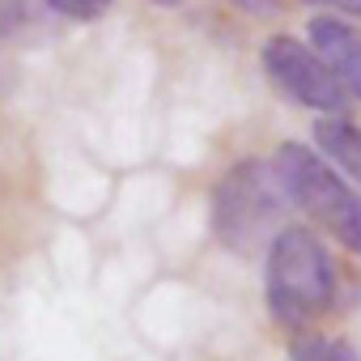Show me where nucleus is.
<instances>
[{
    "label": "nucleus",
    "mask_w": 361,
    "mask_h": 361,
    "mask_svg": "<svg viewBox=\"0 0 361 361\" xmlns=\"http://www.w3.org/2000/svg\"><path fill=\"white\" fill-rule=\"evenodd\" d=\"M340 298L336 264L310 226H285L264 251V306L285 331H310Z\"/></svg>",
    "instance_id": "obj_1"
},
{
    "label": "nucleus",
    "mask_w": 361,
    "mask_h": 361,
    "mask_svg": "<svg viewBox=\"0 0 361 361\" xmlns=\"http://www.w3.org/2000/svg\"><path fill=\"white\" fill-rule=\"evenodd\" d=\"M289 200L281 192V178L268 157H243L234 161L213 188V234L230 255H264L272 238L285 230Z\"/></svg>",
    "instance_id": "obj_2"
},
{
    "label": "nucleus",
    "mask_w": 361,
    "mask_h": 361,
    "mask_svg": "<svg viewBox=\"0 0 361 361\" xmlns=\"http://www.w3.org/2000/svg\"><path fill=\"white\" fill-rule=\"evenodd\" d=\"M289 209H298L310 226H319L327 238H336L348 255H361V192L340 178L310 145L285 140L276 145V157H268Z\"/></svg>",
    "instance_id": "obj_3"
},
{
    "label": "nucleus",
    "mask_w": 361,
    "mask_h": 361,
    "mask_svg": "<svg viewBox=\"0 0 361 361\" xmlns=\"http://www.w3.org/2000/svg\"><path fill=\"white\" fill-rule=\"evenodd\" d=\"M264 60V77L272 81L276 94H285L289 102L306 106V111H323V115H344L348 98L336 85V77L323 68V60L310 51V43L293 39V35H272L259 51Z\"/></svg>",
    "instance_id": "obj_4"
},
{
    "label": "nucleus",
    "mask_w": 361,
    "mask_h": 361,
    "mask_svg": "<svg viewBox=\"0 0 361 361\" xmlns=\"http://www.w3.org/2000/svg\"><path fill=\"white\" fill-rule=\"evenodd\" d=\"M310 51L336 77L344 98L361 102V30L348 18H314L310 22Z\"/></svg>",
    "instance_id": "obj_5"
},
{
    "label": "nucleus",
    "mask_w": 361,
    "mask_h": 361,
    "mask_svg": "<svg viewBox=\"0 0 361 361\" xmlns=\"http://www.w3.org/2000/svg\"><path fill=\"white\" fill-rule=\"evenodd\" d=\"M314 153L361 192V123H353L348 115L314 119Z\"/></svg>",
    "instance_id": "obj_6"
},
{
    "label": "nucleus",
    "mask_w": 361,
    "mask_h": 361,
    "mask_svg": "<svg viewBox=\"0 0 361 361\" xmlns=\"http://www.w3.org/2000/svg\"><path fill=\"white\" fill-rule=\"evenodd\" d=\"M289 361H361L357 348L344 336H323V331H298L289 340Z\"/></svg>",
    "instance_id": "obj_7"
},
{
    "label": "nucleus",
    "mask_w": 361,
    "mask_h": 361,
    "mask_svg": "<svg viewBox=\"0 0 361 361\" xmlns=\"http://www.w3.org/2000/svg\"><path fill=\"white\" fill-rule=\"evenodd\" d=\"M43 5L51 9V13H60V18H68V22H98L115 0H43Z\"/></svg>",
    "instance_id": "obj_8"
},
{
    "label": "nucleus",
    "mask_w": 361,
    "mask_h": 361,
    "mask_svg": "<svg viewBox=\"0 0 361 361\" xmlns=\"http://www.w3.org/2000/svg\"><path fill=\"white\" fill-rule=\"evenodd\" d=\"M230 5L243 9V13H251V18H272L281 9V0H230Z\"/></svg>",
    "instance_id": "obj_9"
},
{
    "label": "nucleus",
    "mask_w": 361,
    "mask_h": 361,
    "mask_svg": "<svg viewBox=\"0 0 361 361\" xmlns=\"http://www.w3.org/2000/svg\"><path fill=\"white\" fill-rule=\"evenodd\" d=\"M306 5H327V9H340L348 18H361V0H306Z\"/></svg>",
    "instance_id": "obj_10"
},
{
    "label": "nucleus",
    "mask_w": 361,
    "mask_h": 361,
    "mask_svg": "<svg viewBox=\"0 0 361 361\" xmlns=\"http://www.w3.org/2000/svg\"><path fill=\"white\" fill-rule=\"evenodd\" d=\"M153 5H178V0H153Z\"/></svg>",
    "instance_id": "obj_11"
}]
</instances>
